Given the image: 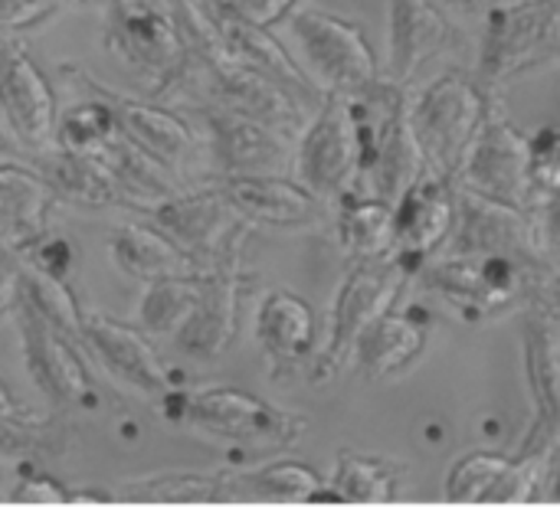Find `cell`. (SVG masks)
Here are the masks:
<instances>
[{
	"label": "cell",
	"mask_w": 560,
	"mask_h": 507,
	"mask_svg": "<svg viewBox=\"0 0 560 507\" xmlns=\"http://www.w3.org/2000/svg\"><path fill=\"white\" fill-rule=\"evenodd\" d=\"M161 413L174 426H187L210 439H223L243 449H289L308 423L305 416L276 406L272 400L243 387H171L161 397Z\"/></svg>",
	"instance_id": "obj_1"
},
{
	"label": "cell",
	"mask_w": 560,
	"mask_h": 507,
	"mask_svg": "<svg viewBox=\"0 0 560 507\" xmlns=\"http://www.w3.org/2000/svg\"><path fill=\"white\" fill-rule=\"evenodd\" d=\"M495 105V92L479 82L476 72L450 69L423 85L410 102V128L427 157V170L456 184L459 167Z\"/></svg>",
	"instance_id": "obj_2"
},
{
	"label": "cell",
	"mask_w": 560,
	"mask_h": 507,
	"mask_svg": "<svg viewBox=\"0 0 560 507\" xmlns=\"http://www.w3.org/2000/svg\"><path fill=\"white\" fill-rule=\"evenodd\" d=\"M105 46L108 52L135 72V79L151 92L164 95L187 79L190 56L171 3L158 0H105Z\"/></svg>",
	"instance_id": "obj_3"
},
{
	"label": "cell",
	"mask_w": 560,
	"mask_h": 507,
	"mask_svg": "<svg viewBox=\"0 0 560 507\" xmlns=\"http://www.w3.org/2000/svg\"><path fill=\"white\" fill-rule=\"evenodd\" d=\"M535 275L512 256L482 252H440L433 256L413 282L430 295L443 298L453 311L469 321L495 318L509 308H525L532 302Z\"/></svg>",
	"instance_id": "obj_4"
},
{
	"label": "cell",
	"mask_w": 560,
	"mask_h": 507,
	"mask_svg": "<svg viewBox=\"0 0 560 507\" xmlns=\"http://www.w3.org/2000/svg\"><path fill=\"white\" fill-rule=\"evenodd\" d=\"M560 62V0H518L482 16L476 75L502 89L535 69Z\"/></svg>",
	"instance_id": "obj_5"
},
{
	"label": "cell",
	"mask_w": 560,
	"mask_h": 507,
	"mask_svg": "<svg viewBox=\"0 0 560 507\" xmlns=\"http://www.w3.org/2000/svg\"><path fill=\"white\" fill-rule=\"evenodd\" d=\"M407 282L413 279L394 259H351L331 302L328 341L312 370L315 384L335 380L351 364L358 338L397 305Z\"/></svg>",
	"instance_id": "obj_6"
},
{
	"label": "cell",
	"mask_w": 560,
	"mask_h": 507,
	"mask_svg": "<svg viewBox=\"0 0 560 507\" xmlns=\"http://www.w3.org/2000/svg\"><path fill=\"white\" fill-rule=\"evenodd\" d=\"M443 252L512 256L532 272H545L551 266L535 207L532 210L515 207L459 184H456V220Z\"/></svg>",
	"instance_id": "obj_7"
},
{
	"label": "cell",
	"mask_w": 560,
	"mask_h": 507,
	"mask_svg": "<svg viewBox=\"0 0 560 507\" xmlns=\"http://www.w3.org/2000/svg\"><path fill=\"white\" fill-rule=\"evenodd\" d=\"M13 318L20 331L23 364L33 384L39 387V393L56 406V413L75 416V413L95 410L98 390L82 357L85 347L72 334H66L62 328H56L52 321H46L43 315H36L33 308L20 302L13 308Z\"/></svg>",
	"instance_id": "obj_8"
},
{
	"label": "cell",
	"mask_w": 560,
	"mask_h": 507,
	"mask_svg": "<svg viewBox=\"0 0 560 507\" xmlns=\"http://www.w3.org/2000/svg\"><path fill=\"white\" fill-rule=\"evenodd\" d=\"M289 33L305 59L308 75L325 92H351L377 75V56L364 30L338 13L299 7L289 16Z\"/></svg>",
	"instance_id": "obj_9"
},
{
	"label": "cell",
	"mask_w": 560,
	"mask_h": 507,
	"mask_svg": "<svg viewBox=\"0 0 560 507\" xmlns=\"http://www.w3.org/2000/svg\"><path fill=\"white\" fill-rule=\"evenodd\" d=\"M522 354L532 397V423L515 456L548 462L560 446V318L541 305L522 311Z\"/></svg>",
	"instance_id": "obj_10"
},
{
	"label": "cell",
	"mask_w": 560,
	"mask_h": 507,
	"mask_svg": "<svg viewBox=\"0 0 560 507\" xmlns=\"http://www.w3.org/2000/svg\"><path fill=\"white\" fill-rule=\"evenodd\" d=\"M154 226H161L177 246H184L200 269L226 256L230 249H240L246 243L249 223L233 210L230 197L220 184L197 187V190H174L141 210Z\"/></svg>",
	"instance_id": "obj_11"
},
{
	"label": "cell",
	"mask_w": 560,
	"mask_h": 507,
	"mask_svg": "<svg viewBox=\"0 0 560 507\" xmlns=\"http://www.w3.org/2000/svg\"><path fill=\"white\" fill-rule=\"evenodd\" d=\"M456 184L528 210L538 203L532 177V138L518 131V125L499 108V102L489 108Z\"/></svg>",
	"instance_id": "obj_12"
},
{
	"label": "cell",
	"mask_w": 560,
	"mask_h": 507,
	"mask_svg": "<svg viewBox=\"0 0 560 507\" xmlns=\"http://www.w3.org/2000/svg\"><path fill=\"white\" fill-rule=\"evenodd\" d=\"M295 170L299 180L328 203L358 190V138L345 92H328L299 134Z\"/></svg>",
	"instance_id": "obj_13"
},
{
	"label": "cell",
	"mask_w": 560,
	"mask_h": 507,
	"mask_svg": "<svg viewBox=\"0 0 560 507\" xmlns=\"http://www.w3.org/2000/svg\"><path fill=\"white\" fill-rule=\"evenodd\" d=\"M187 79H197L203 85L207 102L226 105V108L243 111L249 118H259V121L292 134L295 141L305 131V125L312 121V115L318 111L315 105H308L305 98H299L285 85H279L269 75L253 72L233 59H220L213 66L190 69Z\"/></svg>",
	"instance_id": "obj_14"
},
{
	"label": "cell",
	"mask_w": 560,
	"mask_h": 507,
	"mask_svg": "<svg viewBox=\"0 0 560 507\" xmlns=\"http://www.w3.org/2000/svg\"><path fill=\"white\" fill-rule=\"evenodd\" d=\"M203 118V138L207 151L220 170V177L230 174H285L295 161V138L249 118L243 111H233L226 105H207L200 108Z\"/></svg>",
	"instance_id": "obj_15"
},
{
	"label": "cell",
	"mask_w": 560,
	"mask_h": 507,
	"mask_svg": "<svg viewBox=\"0 0 560 507\" xmlns=\"http://www.w3.org/2000/svg\"><path fill=\"white\" fill-rule=\"evenodd\" d=\"M456 220V184L436 174H423L394 203V249L390 259L417 279V272L446 249Z\"/></svg>",
	"instance_id": "obj_16"
},
{
	"label": "cell",
	"mask_w": 560,
	"mask_h": 507,
	"mask_svg": "<svg viewBox=\"0 0 560 507\" xmlns=\"http://www.w3.org/2000/svg\"><path fill=\"white\" fill-rule=\"evenodd\" d=\"M240 249H230L217 262L200 272V298L180 334L174 338L177 351L194 361H213L230 351L240 331V302H243V275H240Z\"/></svg>",
	"instance_id": "obj_17"
},
{
	"label": "cell",
	"mask_w": 560,
	"mask_h": 507,
	"mask_svg": "<svg viewBox=\"0 0 560 507\" xmlns=\"http://www.w3.org/2000/svg\"><path fill=\"white\" fill-rule=\"evenodd\" d=\"M79 341L102 364V370L125 390L158 400L171 390V374L144 331L102 311H82Z\"/></svg>",
	"instance_id": "obj_18"
},
{
	"label": "cell",
	"mask_w": 560,
	"mask_h": 507,
	"mask_svg": "<svg viewBox=\"0 0 560 507\" xmlns=\"http://www.w3.org/2000/svg\"><path fill=\"white\" fill-rule=\"evenodd\" d=\"M220 187L249 226L299 233L328 223V200L285 174H230Z\"/></svg>",
	"instance_id": "obj_19"
},
{
	"label": "cell",
	"mask_w": 560,
	"mask_h": 507,
	"mask_svg": "<svg viewBox=\"0 0 560 507\" xmlns=\"http://www.w3.org/2000/svg\"><path fill=\"white\" fill-rule=\"evenodd\" d=\"M545 462L502 456V452H466L450 462L443 492L453 505H528L541 492Z\"/></svg>",
	"instance_id": "obj_20"
},
{
	"label": "cell",
	"mask_w": 560,
	"mask_h": 507,
	"mask_svg": "<svg viewBox=\"0 0 560 507\" xmlns=\"http://www.w3.org/2000/svg\"><path fill=\"white\" fill-rule=\"evenodd\" d=\"M456 43L453 13L440 0H387V75L410 85Z\"/></svg>",
	"instance_id": "obj_21"
},
{
	"label": "cell",
	"mask_w": 560,
	"mask_h": 507,
	"mask_svg": "<svg viewBox=\"0 0 560 507\" xmlns=\"http://www.w3.org/2000/svg\"><path fill=\"white\" fill-rule=\"evenodd\" d=\"M0 105L30 154L56 141L59 111L52 85L36 59L16 43H0Z\"/></svg>",
	"instance_id": "obj_22"
},
{
	"label": "cell",
	"mask_w": 560,
	"mask_h": 507,
	"mask_svg": "<svg viewBox=\"0 0 560 507\" xmlns=\"http://www.w3.org/2000/svg\"><path fill=\"white\" fill-rule=\"evenodd\" d=\"M210 13H213V23L220 30V43H223V52L226 59L253 69V72H262L269 75L272 82L285 85L289 92H295L299 98H305L308 105H322L325 102V89L308 75L305 66H299V59L272 36V26H256L236 13H230L220 0H207Z\"/></svg>",
	"instance_id": "obj_23"
},
{
	"label": "cell",
	"mask_w": 560,
	"mask_h": 507,
	"mask_svg": "<svg viewBox=\"0 0 560 507\" xmlns=\"http://www.w3.org/2000/svg\"><path fill=\"white\" fill-rule=\"evenodd\" d=\"M82 82L112 102V108L118 115V125H121V134L128 141H135L141 151H148L154 161H161L167 170H174L180 177V170L187 167V161L197 151V134L177 111H171V108H164L158 102L128 98L125 92L98 85L89 75H82Z\"/></svg>",
	"instance_id": "obj_24"
},
{
	"label": "cell",
	"mask_w": 560,
	"mask_h": 507,
	"mask_svg": "<svg viewBox=\"0 0 560 507\" xmlns=\"http://www.w3.org/2000/svg\"><path fill=\"white\" fill-rule=\"evenodd\" d=\"M26 161L43 174V180L52 187L59 203L79 207V210L131 207L118 177L95 154H75L59 144H49L43 151H33Z\"/></svg>",
	"instance_id": "obj_25"
},
{
	"label": "cell",
	"mask_w": 560,
	"mask_h": 507,
	"mask_svg": "<svg viewBox=\"0 0 560 507\" xmlns=\"http://www.w3.org/2000/svg\"><path fill=\"white\" fill-rule=\"evenodd\" d=\"M56 203L52 187L30 161H0V252L20 256L43 236Z\"/></svg>",
	"instance_id": "obj_26"
},
{
	"label": "cell",
	"mask_w": 560,
	"mask_h": 507,
	"mask_svg": "<svg viewBox=\"0 0 560 507\" xmlns=\"http://www.w3.org/2000/svg\"><path fill=\"white\" fill-rule=\"evenodd\" d=\"M108 256L125 279H135L141 285L200 272V262L151 220L118 223L108 236Z\"/></svg>",
	"instance_id": "obj_27"
},
{
	"label": "cell",
	"mask_w": 560,
	"mask_h": 507,
	"mask_svg": "<svg viewBox=\"0 0 560 507\" xmlns=\"http://www.w3.org/2000/svg\"><path fill=\"white\" fill-rule=\"evenodd\" d=\"M256 341L272 364H302L318 341L315 308L289 288L269 292L256 311Z\"/></svg>",
	"instance_id": "obj_28"
},
{
	"label": "cell",
	"mask_w": 560,
	"mask_h": 507,
	"mask_svg": "<svg viewBox=\"0 0 560 507\" xmlns=\"http://www.w3.org/2000/svg\"><path fill=\"white\" fill-rule=\"evenodd\" d=\"M427 341H430V334L420 321H413L410 315H397L390 308L358 338L351 364L371 384L390 380V377L410 370L423 357Z\"/></svg>",
	"instance_id": "obj_29"
},
{
	"label": "cell",
	"mask_w": 560,
	"mask_h": 507,
	"mask_svg": "<svg viewBox=\"0 0 560 507\" xmlns=\"http://www.w3.org/2000/svg\"><path fill=\"white\" fill-rule=\"evenodd\" d=\"M335 213L338 243L348 259H390L394 249V203L351 190L345 193Z\"/></svg>",
	"instance_id": "obj_30"
},
{
	"label": "cell",
	"mask_w": 560,
	"mask_h": 507,
	"mask_svg": "<svg viewBox=\"0 0 560 507\" xmlns=\"http://www.w3.org/2000/svg\"><path fill=\"white\" fill-rule=\"evenodd\" d=\"M56 416H39L16 403L10 387L0 380V452L16 459H52L69 446V423Z\"/></svg>",
	"instance_id": "obj_31"
},
{
	"label": "cell",
	"mask_w": 560,
	"mask_h": 507,
	"mask_svg": "<svg viewBox=\"0 0 560 507\" xmlns=\"http://www.w3.org/2000/svg\"><path fill=\"white\" fill-rule=\"evenodd\" d=\"M115 495L125 502H158V505H203V502H226L233 498V475L230 472H158L125 482Z\"/></svg>",
	"instance_id": "obj_32"
},
{
	"label": "cell",
	"mask_w": 560,
	"mask_h": 507,
	"mask_svg": "<svg viewBox=\"0 0 560 507\" xmlns=\"http://www.w3.org/2000/svg\"><path fill=\"white\" fill-rule=\"evenodd\" d=\"M407 469L377 456L341 452L331 472V488L345 505H390L400 502Z\"/></svg>",
	"instance_id": "obj_33"
},
{
	"label": "cell",
	"mask_w": 560,
	"mask_h": 507,
	"mask_svg": "<svg viewBox=\"0 0 560 507\" xmlns=\"http://www.w3.org/2000/svg\"><path fill=\"white\" fill-rule=\"evenodd\" d=\"M200 272L144 285V295L138 302V321L148 338L174 341L180 334V328L187 325L200 298Z\"/></svg>",
	"instance_id": "obj_34"
},
{
	"label": "cell",
	"mask_w": 560,
	"mask_h": 507,
	"mask_svg": "<svg viewBox=\"0 0 560 507\" xmlns=\"http://www.w3.org/2000/svg\"><path fill=\"white\" fill-rule=\"evenodd\" d=\"M118 134H121V125H118V115H115L112 102L92 89V98L72 102L59 115L52 144H59L66 151H75V154H102Z\"/></svg>",
	"instance_id": "obj_35"
},
{
	"label": "cell",
	"mask_w": 560,
	"mask_h": 507,
	"mask_svg": "<svg viewBox=\"0 0 560 507\" xmlns=\"http://www.w3.org/2000/svg\"><path fill=\"white\" fill-rule=\"evenodd\" d=\"M236 495H253L266 502H302L308 505L312 495L325 485V479L305 462H266L246 472H230Z\"/></svg>",
	"instance_id": "obj_36"
},
{
	"label": "cell",
	"mask_w": 560,
	"mask_h": 507,
	"mask_svg": "<svg viewBox=\"0 0 560 507\" xmlns=\"http://www.w3.org/2000/svg\"><path fill=\"white\" fill-rule=\"evenodd\" d=\"M20 305L33 308L36 315H43L46 321H52L56 328H62L66 334H72L79 341L82 308H79L75 295L69 292L66 279H56L49 272H39V269L26 266L20 259Z\"/></svg>",
	"instance_id": "obj_37"
},
{
	"label": "cell",
	"mask_w": 560,
	"mask_h": 507,
	"mask_svg": "<svg viewBox=\"0 0 560 507\" xmlns=\"http://www.w3.org/2000/svg\"><path fill=\"white\" fill-rule=\"evenodd\" d=\"M532 177L538 197H560V125L532 134Z\"/></svg>",
	"instance_id": "obj_38"
},
{
	"label": "cell",
	"mask_w": 560,
	"mask_h": 507,
	"mask_svg": "<svg viewBox=\"0 0 560 507\" xmlns=\"http://www.w3.org/2000/svg\"><path fill=\"white\" fill-rule=\"evenodd\" d=\"M75 256H79V249H75L66 236H59V233H52V229H46L43 236H36V239L20 252V259H23L26 266L39 269V272H49V275H56V279H69V272H72V266H75Z\"/></svg>",
	"instance_id": "obj_39"
},
{
	"label": "cell",
	"mask_w": 560,
	"mask_h": 507,
	"mask_svg": "<svg viewBox=\"0 0 560 507\" xmlns=\"http://www.w3.org/2000/svg\"><path fill=\"white\" fill-rule=\"evenodd\" d=\"M69 492L56 475H49L46 469H26L20 475V482L10 492L13 505H69Z\"/></svg>",
	"instance_id": "obj_40"
},
{
	"label": "cell",
	"mask_w": 560,
	"mask_h": 507,
	"mask_svg": "<svg viewBox=\"0 0 560 507\" xmlns=\"http://www.w3.org/2000/svg\"><path fill=\"white\" fill-rule=\"evenodd\" d=\"M66 0H0V36L49 23Z\"/></svg>",
	"instance_id": "obj_41"
},
{
	"label": "cell",
	"mask_w": 560,
	"mask_h": 507,
	"mask_svg": "<svg viewBox=\"0 0 560 507\" xmlns=\"http://www.w3.org/2000/svg\"><path fill=\"white\" fill-rule=\"evenodd\" d=\"M230 13L256 23V26H276L282 20H289L302 0H220Z\"/></svg>",
	"instance_id": "obj_42"
},
{
	"label": "cell",
	"mask_w": 560,
	"mask_h": 507,
	"mask_svg": "<svg viewBox=\"0 0 560 507\" xmlns=\"http://www.w3.org/2000/svg\"><path fill=\"white\" fill-rule=\"evenodd\" d=\"M535 210H538L548 262L560 269V197H538Z\"/></svg>",
	"instance_id": "obj_43"
},
{
	"label": "cell",
	"mask_w": 560,
	"mask_h": 507,
	"mask_svg": "<svg viewBox=\"0 0 560 507\" xmlns=\"http://www.w3.org/2000/svg\"><path fill=\"white\" fill-rule=\"evenodd\" d=\"M20 302V256L0 252V318L13 315Z\"/></svg>",
	"instance_id": "obj_44"
},
{
	"label": "cell",
	"mask_w": 560,
	"mask_h": 507,
	"mask_svg": "<svg viewBox=\"0 0 560 507\" xmlns=\"http://www.w3.org/2000/svg\"><path fill=\"white\" fill-rule=\"evenodd\" d=\"M20 154H30V151L20 141V134L13 131V125H10V118H7V111L0 105V161H16Z\"/></svg>",
	"instance_id": "obj_45"
},
{
	"label": "cell",
	"mask_w": 560,
	"mask_h": 507,
	"mask_svg": "<svg viewBox=\"0 0 560 507\" xmlns=\"http://www.w3.org/2000/svg\"><path fill=\"white\" fill-rule=\"evenodd\" d=\"M440 3L450 13H459V16H486L495 7H509V3H518V0H440Z\"/></svg>",
	"instance_id": "obj_46"
},
{
	"label": "cell",
	"mask_w": 560,
	"mask_h": 507,
	"mask_svg": "<svg viewBox=\"0 0 560 507\" xmlns=\"http://www.w3.org/2000/svg\"><path fill=\"white\" fill-rule=\"evenodd\" d=\"M545 502H560V446L551 452V459L545 462V472H541V492H538Z\"/></svg>",
	"instance_id": "obj_47"
},
{
	"label": "cell",
	"mask_w": 560,
	"mask_h": 507,
	"mask_svg": "<svg viewBox=\"0 0 560 507\" xmlns=\"http://www.w3.org/2000/svg\"><path fill=\"white\" fill-rule=\"evenodd\" d=\"M108 502H112L108 492H85V488L69 492V505H108Z\"/></svg>",
	"instance_id": "obj_48"
}]
</instances>
